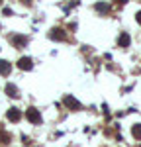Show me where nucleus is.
Listing matches in <instances>:
<instances>
[{"instance_id":"1a4fd4ad","label":"nucleus","mask_w":141,"mask_h":147,"mask_svg":"<svg viewBox=\"0 0 141 147\" xmlns=\"http://www.w3.org/2000/svg\"><path fill=\"white\" fill-rule=\"evenodd\" d=\"M94 10L100 12V14H108V12H110V4H106V2H96V4H94Z\"/></svg>"},{"instance_id":"dca6fc26","label":"nucleus","mask_w":141,"mask_h":147,"mask_svg":"<svg viewBox=\"0 0 141 147\" xmlns=\"http://www.w3.org/2000/svg\"><path fill=\"white\" fill-rule=\"evenodd\" d=\"M0 4H2V0H0Z\"/></svg>"},{"instance_id":"39448f33","label":"nucleus","mask_w":141,"mask_h":147,"mask_svg":"<svg viewBox=\"0 0 141 147\" xmlns=\"http://www.w3.org/2000/svg\"><path fill=\"white\" fill-rule=\"evenodd\" d=\"M10 41L18 47V49H22V47H26V43H28V37H26V35H12Z\"/></svg>"},{"instance_id":"4468645a","label":"nucleus","mask_w":141,"mask_h":147,"mask_svg":"<svg viewBox=\"0 0 141 147\" xmlns=\"http://www.w3.org/2000/svg\"><path fill=\"white\" fill-rule=\"evenodd\" d=\"M135 20H137V24H141V10L135 14Z\"/></svg>"},{"instance_id":"9b49d317","label":"nucleus","mask_w":141,"mask_h":147,"mask_svg":"<svg viewBox=\"0 0 141 147\" xmlns=\"http://www.w3.org/2000/svg\"><path fill=\"white\" fill-rule=\"evenodd\" d=\"M10 139H12V136L8 134V131H4V129L0 131V143H2V145H6V143H10Z\"/></svg>"},{"instance_id":"2eb2a0df","label":"nucleus","mask_w":141,"mask_h":147,"mask_svg":"<svg viewBox=\"0 0 141 147\" xmlns=\"http://www.w3.org/2000/svg\"><path fill=\"white\" fill-rule=\"evenodd\" d=\"M117 2H120V4H126V2H128V0H117Z\"/></svg>"},{"instance_id":"f8f14e48","label":"nucleus","mask_w":141,"mask_h":147,"mask_svg":"<svg viewBox=\"0 0 141 147\" xmlns=\"http://www.w3.org/2000/svg\"><path fill=\"white\" fill-rule=\"evenodd\" d=\"M131 136L135 137V139H141V124H135L131 127Z\"/></svg>"},{"instance_id":"20e7f679","label":"nucleus","mask_w":141,"mask_h":147,"mask_svg":"<svg viewBox=\"0 0 141 147\" xmlns=\"http://www.w3.org/2000/svg\"><path fill=\"white\" fill-rule=\"evenodd\" d=\"M18 69H22V71H32V69H34V61H32L30 57H22V59L18 61Z\"/></svg>"},{"instance_id":"f257e3e1","label":"nucleus","mask_w":141,"mask_h":147,"mask_svg":"<svg viewBox=\"0 0 141 147\" xmlns=\"http://www.w3.org/2000/svg\"><path fill=\"white\" fill-rule=\"evenodd\" d=\"M63 104H65L69 110H82V104L77 100L75 96H70V94H67V96L63 98Z\"/></svg>"},{"instance_id":"f03ea898","label":"nucleus","mask_w":141,"mask_h":147,"mask_svg":"<svg viewBox=\"0 0 141 147\" xmlns=\"http://www.w3.org/2000/svg\"><path fill=\"white\" fill-rule=\"evenodd\" d=\"M26 118H28V122H32V124H41V114L39 110H35V108H28V112H26Z\"/></svg>"},{"instance_id":"6e6552de","label":"nucleus","mask_w":141,"mask_h":147,"mask_svg":"<svg viewBox=\"0 0 141 147\" xmlns=\"http://www.w3.org/2000/svg\"><path fill=\"white\" fill-rule=\"evenodd\" d=\"M129 43H131L129 34H128V32H122L120 37H117V45H120V47H129Z\"/></svg>"},{"instance_id":"ddd939ff","label":"nucleus","mask_w":141,"mask_h":147,"mask_svg":"<svg viewBox=\"0 0 141 147\" xmlns=\"http://www.w3.org/2000/svg\"><path fill=\"white\" fill-rule=\"evenodd\" d=\"M2 14H4V16H12V14H14V12H12L10 8H4V10H2Z\"/></svg>"},{"instance_id":"0eeeda50","label":"nucleus","mask_w":141,"mask_h":147,"mask_svg":"<svg viewBox=\"0 0 141 147\" xmlns=\"http://www.w3.org/2000/svg\"><path fill=\"white\" fill-rule=\"evenodd\" d=\"M6 118H8L10 122H20V120H22V112H20L18 108H10L8 114H6Z\"/></svg>"},{"instance_id":"423d86ee","label":"nucleus","mask_w":141,"mask_h":147,"mask_svg":"<svg viewBox=\"0 0 141 147\" xmlns=\"http://www.w3.org/2000/svg\"><path fill=\"white\" fill-rule=\"evenodd\" d=\"M12 73V63H8L6 59H0V75L2 77H8Z\"/></svg>"},{"instance_id":"9d476101","label":"nucleus","mask_w":141,"mask_h":147,"mask_svg":"<svg viewBox=\"0 0 141 147\" xmlns=\"http://www.w3.org/2000/svg\"><path fill=\"white\" fill-rule=\"evenodd\" d=\"M4 90H6V94H8V96H12V98H18V96H20V92H18V88H16L14 84H10V82L6 84V88H4Z\"/></svg>"},{"instance_id":"7ed1b4c3","label":"nucleus","mask_w":141,"mask_h":147,"mask_svg":"<svg viewBox=\"0 0 141 147\" xmlns=\"http://www.w3.org/2000/svg\"><path fill=\"white\" fill-rule=\"evenodd\" d=\"M49 37H51L53 41H63V39L67 37V34H65V30L55 28V30H51V32H49Z\"/></svg>"}]
</instances>
